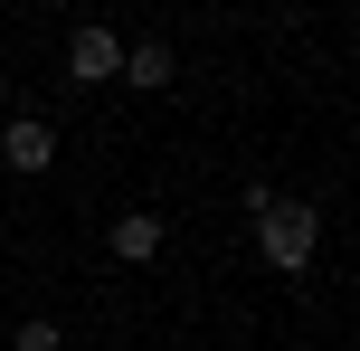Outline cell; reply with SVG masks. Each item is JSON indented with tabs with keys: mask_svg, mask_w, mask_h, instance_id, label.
<instances>
[{
	"mask_svg": "<svg viewBox=\"0 0 360 351\" xmlns=\"http://www.w3.org/2000/svg\"><path fill=\"white\" fill-rule=\"evenodd\" d=\"M247 209H256V257L275 266V276H304L313 247H323V219H313V200H285V190L247 181Z\"/></svg>",
	"mask_w": 360,
	"mask_h": 351,
	"instance_id": "cell-1",
	"label": "cell"
},
{
	"mask_svg": "<svg viewBox=\"0 0 360 351\" xmlns=\"http://www.w3.org/2000/svg\"><path fill=\"white\" fill-rule=\"evenodd\" d=\"M67 76H76V86H114V76H124V38L95 29V19H76V38H67Z\"/></svg>",
	"mask_w": 360,
	"mask_h": 351,
	"instance_id": "cell-2",
	"label": "cell"
},
{
	"mask_svg": "<svg viewBox=\"0 0 360 351\" xmlns=\"http://www.w3.org/2000/svg\"><path fill=\"white\" fill-rule=\"evenodd\" d=\"M0 162H10L19 181H38V171L57 162V124L48 114H10V124H0Z\"/></svg>",
	"mask_w": 360,
	"mask_h": 351,
	"instance_id": "cell-3",
	"label": "cell"
},
{
	"mask_svg": "<svg viewBox=\"0 0 360 351\" xmlns=\"http://www.w3.org/2000/svg\"><path fill=\"white\" fill-rule=\"evenodd\" d=\"M105 247H114V257H124V266H152V257H162V219H152V209H124Z\"/></svg>",
	"mask_w": 360,
	"mask_h": 351,
	"instance_id": "cell-4",
	"label": "cell"
},
{
	"mask_svg": "<svg viewBox=\"0 0 360 351\" xmlns=\"http://www.w3.org/2000/svg\"><path fill=\"white\" fill-rule=\"evenodd\" d=\"M124 76H133V86H143V95H162L171 76H180V57L162 48V38H143V48H124Z\"/></svg>",
	"mask_w": 360,
	"mask_h": 351,
	"instance_id": "cell-5",
	"label": "cell"
},
{
	"mask_svg": "<svg viewBox=\"0 0 360 351\" xmlns=\"http://www.w3.org/2000/svg\"><path fill=\"white\" fill-rule=\"evenodd\" d=\"M57 342H67V333H57L48 314H29V323H19V333H10V351H57Z\"/></svg>",
	"mask_w": 360,
	"mask_h": 351,
	"instance_id": "cell-6",
	"label": "cell"
}]
</instances>
